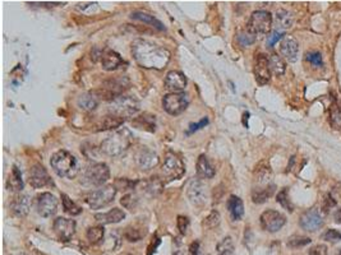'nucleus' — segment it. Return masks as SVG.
<instances>
[{
  "label": "nucleus",
  "mask_w": 341,
  "mask_h": 255,
  "mask_svg": "<svg viewBox=\"0 0 341 255\" xmlns=\"http://www.w3.org/2000/svg\"><path fill=\"white\" fill-rule=\"evenodd\" d=\"M132 55L141 66L147 69H162L170 62V51L151 41L138 38L132 44Z\"/></svg>",
  "instance_id": "1"
},
{
  "label": "nucleus",
  "mask_w": 341,
  "mask_h": 255,
  "mask_svg": "<svg viewBox=\"0 0 341 255\" xmlns=\"http://www.w3.org/2000/svg\"><path fill=\"white\" fill-rule=\"evenodd\" d=\"M133 133L127 128H122V129L113 132L105 140H103V143L100 146V150L106 156L118 157L127 152L133 144Z\"/></svg>",
  "instance_id": "2"
},
{
  "label": "nucleus",
  "mask_w": 341,
  "mask_h": 255,
  "mask_svg": "<svg viewBox=\"0 0 341 255\" xmlns=\"http://www.w3.org/2000/svg\"><path fill=\"white\" fill-rule=\"evenodd\" d=\"M50 164L54 172L60 178H73L78 174V161L77 158L69 153L68 150H58L52 156Z\"/></svg>",
  "instance_id": "3"
},
{
  "label": "nucleus",
  "mask_w": 341,
  "mask_h": 255,
  "mask_svg": "<svg viewBox=\"0 0 341 255\" xmlns=\"http://www.w3.org/2000/svg\"><path fill=\"white\" fill-rule=\"evenodd\" d=\"M108 108L111 115H115V116L125 119V118L134 116L140 111L141 105L140 102L137 101L134 97L120 94V96L109 101Z\"/></svg>",
  "instance_id": "4"
},
{
  "label": "nucleus",
  "mask_w": 341,
  "mask_h": 255,
  "mask_svg": "<svg viewBox=\"0 0 341 255\" xmlns=\"http://www.w3.org/2000/svg\"><path fill=\"white\" fill-rule=\"evenodd\" d=\"M273 18L270 12L256 10L252 13L247 23V31L253 36H263L267 34L272 28Z\"/></svg>",
  "instance_id": "5"
},
{
  "label": "nucleus",
  "mask_w": 341,
  "mask_h": 255,
  "mask_svg": "<svg viewBox=\"0 0 341 255\" xmlns=\"http://www.w3.org/2000/svg\"><path fill=\"white\" fill-rule=\"evenodd\" d=\"M117 188L115 185H104L99 189L94 190L86 196V203L92 208V210H100L114 202L117 196Z\"/></svg>",
  "instance_id": "6"
},
{
  "label": "nucleus",
  "mask_w": 341,
  "mask_h": 255,
  "mask_svg": "<svg viewBox=\"0 0 341 255\" xmlns=\"http://www.w3.org/2000/svg\"><path fill=\"white\" fill-rule=\"evenodd\" d=\"M110 178V170L108 164L101 162H95L87 166L83 174V182L90 186H104Z\"/></svg>",
  "instance_id": "7"
},
{
  "label": "nucleus",
  "mask_w": 341,
  "mask_h": 255,
  "mask_svg": "<svg viewBox=\"0 0 341 255\" xmlns=\"http://www.w3.org/2000/svg\"><path fill=\"white\" fill-rule=\"evenodd\" d=\"M189 105V96L184 92H178V94H169L162 98V108L168 114L175 116L180 115L187 110Z\"/></svg>",
  "instance_id": "8"
},
{
  "label": "nucleus",
  "mask_w": 341,
  "mask_h": 255,
  "mask_svg": "<svg viewBox=\"0 0 341 255\" xmlns=\"http://www.w3.org/2000/svg\"><path fill=\"white\" fill-rule=\"evenodd\" d=\"M161 171L168 180H178L185 172L184 162L175 153H168L162 164Z\"/></svg>",
  "instance_id": "9"
},
{
  "label": "nucleus",
  "mask_w": 341,
  "mask_h": 255,
  "mask_svg": "<svg viewBox=\"0 0 341 255\" xmlns=\"http://www.w3.org/2000/svg\"><path fill=\"white\" fill-rule=\"evenodd\" d=\"M36 210L44 218H49L54 216L58 210L57 196L48 192L39 194L36 196Z\"/></svg>",
  "instance_id": "10"
},
{
  "label": "nucleus",
  "mask_w": 341,
  "mask_h": 255,
  "mask_svg": "<svg viewBox=\"0 0 341 255\" xmlns=\"http://www.w3.org/2000/svg\"><path fill=\"white\" fill-rule=\"evenodd\" d=\"M261 226L267 232H277L286 224L285 216L277 210H267L261 214Z\"/></svg>",
  "instance_id": "11"
},
{
  "label": "nucleus",
  "mask_w": 341,
  "mask_h": 255,
  "mask_svg": "<svg viewBox=\"0 0 341 255\" xmlns=\"http://www.w3.org/2000/svg\"><path fill=\"white\" fill-rule=\"evenodd\" d=\"M29 182H30V185H31L34 189H40V188H45V186H50V185H53L52 178H50L49 172L46 171V168L40 164H34V166L30 168Z\"/></svg>",
  "instance_id": "12"
},
{
  "label": "nucleus",
  "mask_w": 341,
  "mask_h": 255,
  "mask_svg": "<svg viewBox=\"0 0 341 255\" xmlns=\"http://www.w3.org/2000/svg\"><path fill=\"white\" fill-rule=\"evenodd\" d=\"M187 196L189 202L194 206H202L207 200V186L203 184L201 178H193L191 180L187 189Z\"/></svg>",
  "instance_id": "13"
},
{
  "label": "nucleus",
  "mask_w": 341,
  "mask_h": 255,
  "mask_svg": "<svg viewBox=\"0 0 341 255\" xmlns=\"http://www.w3.org/2000/svg\"><path fill=\"white\" fill-rule=\"evenodd\" d=\"M134 161L141 170L148 171L151 168H156L157 164H159V156L150 148L142 147L134 154Z\"/></svg>",
  "instance_id": "14"
},
{
  "label": "nucleus",
  "mask_w": 341,
  "mask_h": 255,
  "mask_svg": "<svg viewBox=\"0 0 341 255\" xmlns=\"http://www.w3.org/2000/svg\"><path fill=\"white\" fill-rule=\"evenodd\" d=\"M299 224L305 231L314 232V231H317V230H319L323 226V218H322L321 213L318 212L317 208H312V210H305L301 214L300 220H299Z\"/></svg>",
  "instance_id": "15"
},
{
  "label": "nucleus",
  "mask_w": 341,
  "mask_h": 255,
  "mask_svg": "<svg viewBox=\"0 0 341 255\" xmlns=\"http://www.w3.org/2000/svg\"><path fill=\"white\" fill-rule=\"evenodd\" d=\"M254 76L258 84L263 86L270 82L271 80V69L268 58L264 54H258L254 62Z\"/></svg>",
  "instance_id": "16"
},
{
  "label": "nucleus",
  "mask_w": 341,
  "mask_h": 255,
  "mask_svg": "<svg viewBox=\"0 0 341 255\" xmlns=\"http://www.w3.org/2000/svg\"><path fill=\"white\" fill-rule=\"evenodd\" d=\"M54 231L60 240L69 241L76 232V221L59 217L54 221Z\"/></svg>",
  "instance_id": "17"
},
{
  "label": "nucleus",
  "mask_w": 341,
  "mask_h": 255,
  "mask_svg": "<svg viewBox=\"0 0 341 255\" xmlns=\"http://www.w3.org/2000/svg\"><path fill=\"white\" fill-rule=\"evenodd\" d=\"M188 84L187 76L184 73L178 70H171L166 74L165 78V88L171 94H178V92H183Z\"/></svg>",
  "instance_id": "18"
},
{
  "label": "nucleus",
  "mask_w": 341,
  "mask_h": 255,
  "mask_svg": "<svg viewBox=\"0 0 341 255\" xmlns=\"http://www.w3.org/2000/svg\"><path fill=\"white\" fill-rule=\"evenodd\" d=\"M280 52L289 62H295L299 55V44L294 37L285 36L280 42Z\"/></svg>",
  "instance_id": "19"
},
{
  "label": "nucleus",
  "mask_w": 341,
  "mask_h": 255,
  "mask_svg": "<svg viewBox=\"0 0 341 255\" xmlns=\"http://www.w3.org/2000/svg\"><path fill=\"white\" fill-rule=\"evenodd\" d=\"M100 62H101V66H103L104 70L113 72L117 70L118 68L125 64L123 58L118 54L117 51L111 50V48H105L103 50V54L100 58Z\"/></svg>",
  "instance_id": "20"
},
{
  "label": "nucleus",
  "mask_w": 341,
  "mask_h": 255,
  "mask_svg": "<svg viewBox=\"0 0 341 255\" xmlns=\"http://www.w3.org/2000/svg\"><path fill=\"white\" fill-rule=\"evenodd\" d=\"M32 200L27 194L18 193L11 202V210L17 217H26L31 210Z\"/></svg>",
  "instance_id": "21"
},
{
  "label": "nucleus",
  "mask_w": 341,
  "mask_h": 255,
  "mask_svg": "<svg viewBox=\"0 0 341 255\" xmlns=\"http://www.w3.org/2000/svg\"><path fill=\"white\" fill-rule=\"evenodd\" d=\"M254 182L261 186H267L270 185L271 178H272V168L267 161H261L254 168Z\"/></svg>",
  "instance_id": "22"
},
{
  "label": "nucleus",
  "mask_w": 341,
  "mask_h": 255,
  "mask_svg": "<svg viewBox=\"0 0 341 255\" xmlns=\"http://www.w3.org/2000/svg\"><path fill=\"white\" fill-rule=\"evenodd\" d=\"M227 212L230 214L233 221H240L244 216V204H243L242 199L236 196H230V198L227 199L226 203Z\"/></svg>",
  "instance_id": "23"
},
{
  "label": "nucleus",
  "mask_w": 341,
  "mask_h": 255,
  "mask_svg": "<svg viewBox=\"0 0 341 255\" xmlns=\"http://www.w3.org/2000/svg\"><path fill=\"white\" fill-rule=\"evenodd\" d=\"M196 168L198 178H212L215 174H216V170H215V168H213L206 154H201L198 157Z\"/></svg>",
  "instance_id": "24"
},
{
  "label": "nucleus",
  "mask_w": 341,
  "mask_h": 255,
  "mask_svg": "<svg viewBox=\"0 0 341 255\" xmlns=\"http://www.w3.org/2000/svg\"><path fill=\"white\" fill-rule=\"evenodd\" d=\"M95 218L97 222L103 224H118V222L125 218V212L119 210V208H113L106 213H97V214H95Z\"/></svg>",
  "instance_id": "25"
},
{
  "label": "nucleus",
  "mask_w": 341,
  "mask_h": 255,
  "mask_svg": "<svg viewBox=\"0 0 341 255\" xmlns=\"http://www.w3.org/2000/svg\"><path fill=\"white\" fill-rule=\"evenodd\" d=\"M293 16L291 13L285 9H280V10L276 12L275 20H273V23H275V31L279 32H284L286 30H289L291 26H293Z\"/></svg>",
  "instance_id": "26"
},
{
  "label": "nucleus",
  "mask_w": 341,
  "mask_h": 255,
  "mask_svg": "<svg viewBox=\"0 0 341 255\" xmlns=\"http://www.w3.org/2000/svg\"><path fill=\"white\" fill-rule=\"evenodd\" d=\"M100 101L101 98L96 94V91L86 92V94H81L78 98V106L85 111H94L99 106Z\"/></svg>",
  "instance_id": "27"
},
{
  "label": "nucleus",
  "mask_w": 341,
  "mask_h": 255,
  "mask_svg": "<svg viewBox=\"0 0 341 255\" xmlns=\"http://www.w3.org/2000/svg\"><path fill=\"white\" fill-rule=\"evenodd\" d=\"M7 188L8 190L13 192V193H20L23 189V178L22 174H21L20 168L17 166H13L12 168L11 174H9V178L7 180Z\"/></svg>",
  "instance_id": "28"
},
{
  "label": "nucleus",
  "mask_w": 341,
  "mask_h": 255,
  "mask_svg": "<svg viewBox=\"0 0 341 255\" xmlns=\"http://www.w3.org/2000/svg\"><path fill=\"white\" fill-rule=\"evenodd\" d=\"M275 189L276 186L273 184L267 185V186L254 188L253 192H252V200L257 204L264 203L270 196H272V194L275 193Z\"/></svg>",
  "instance_id": "29"
},
{
  "label": "nucleus",
  "mask_w": 341,
  "mask_h": 255,
  "mask_svg": "<svg viewBox=\"0 0 341 255\" xmlns=\"http://www.w3.org/2000/svg\"><path fill=\"white\" fill-rule=\"evenodd\" d=\"M131 18L132 20H141V22L143 23H147V24L152 26V27H155V28L159 30V31H165V26L162 24L157 18H155L154 16L147 14V13H143V12H133L131 14Z\"/></svg>",
  "instance_id": "30"
},
{
  "label": "nucleus",
  "mask_w": 341,
  "mask_h": 255,
  "mask_svg": "<svg viewBox=\"0 0 341 255\" xmlns=\"http://www.w3.org/2000/svg\"><path fill=\"white\" fill-rule=\"evenodd\" d=\"M268 62H270L271 73L277 76H284L285 70H286V62H285L284 58L277 54H272L268 56Z\"/></svg>",
  "instance_id": "31"
},
{
  "label": "nucleus",
  "mask_w": 341,
  "mask_h": 255,
  "mask_svg": "<svg viewBox=\"0 0 341 255\" xmlns=\"http://www.w3.org/2000/svg\"><path fill=\"white\" fill-rule=\"evenodd\" d=\"M133 125L138 128V129H143V130H147V132L156 130L155 116L148 115V114H145V115H141V116L136 118V119L133 120Z\"/></svg>",
  "instance_id": "32"
},
{
  "label": "nucleus",
  "mask_w": 341,
  "mask_h": 255,
  "mask_svg": "<svg viewBox=\"0 0 341 255\" xmlns=\"http://www.w3.org/2000/svg\"><path fill=\"white\" fill-rule=\"evenodd\" d=\"M328 122L335 129L341 128V108L338 106L336 98L332 100V104H331L330 110H328Z\"/></svg>",
  "instance_id": "33"
},
{
  "label": "nucleus",
  "mask_w": 341,
  "mask_h": 255,
  "mask_svg": "<svg viewBox=\"0 0 341 255\" xmlns=\"http://www.w3.org/2000/svg\"><path fill=\"white\" fill-rule=\"evenodd\" d=\"M62 203H63V210L69 216H78L82 213V208L78 206V204L74 203L71 198H69L67 194H62Z\"/></svg>",
  "instance_id": "34"
},
{
  "label": "nucleus",
  "mask_w": 341,
  "mask_h": 255,
  "mask_svg": "<svg viewBox=\"0 0 341 255\" xmlns=\"http://www.w3.org/2000/svg\"><path fill=\"white\" fill-rule=\"evenodd\" d=\"M217 255H235V246L230 236L224 238L217 244Z\"/></svg>",
  "instance_id": "35"
},
{
  "label": "nucleus",
  "mask_w": 341,
  "mask_h": 255,
  "mask_svg": "<svg viewBox=\"0 0 341 255\" xmlns=\"http://www.w3.org/2000/svg\"><path fill=\"white\" fill-rule=\"evenodd\" d=\"M104 235H105V230L104 226H94L90 227L87 230V238L91 244L97 245L104 240Z\"/></svg>",
  "instance_id": "36"
},
{
  "label": "nucleus",
  "mask_w": 341,
  "mask_h": 255,
  "mask_svg": "<svg viewBox=\"0 0 341 255\" xmlns=\"http://www.w3.org/2000/svg\"><path fill=\"white\" fill-rule=\"evenodd\" d=\"M124 122V119L122 118H118L115 115H109L105 119L103 120V122L100 124V130H108V129H115V128H119L120 125Z\"/></svg>",
  "instance_id": "37"
},
{
  "label": "nucleus",
  "mask_w": 341,
  "mask_h": 255,
  "mask_svg": "<svg viewBox=\"0 0 341 255\" xmlns=\"http://www.w3.org/2000/svg\"><path fill=\"white\" fill-rule=\"evenodd\" d=\"M310 238L307 236L301 235H293L287 238V246L291 248V249H298V248L307 246L308 244H310Z\"/></svg>",
  "instance_id": "38"
},
{
  "label": "nucleus",
  "mask_w": 341,
  "mask_h": 255,
  "mask_svg": "<svg viewBox=\"0 0 341 255\" xmlns=\"http://www.w3.org/2000/svg\"><path fill=\"white\" fill-rule=\"evenodd\" d=\"M276 200H277V203H279L281 207H284L285 210H287L289 212H293L294 210V206L291 204V202H290V198H289V192H287V188H284L281 192H279V194L276 196Z\"/></svg>",
  "instance_id": "39"
},
{
  "label": "nucleus",
  "mask_w": 341,
  "mask_h": 255,
  "mask_svg": "<svg viewBox=\"0 0 341 255\" xmlns=\"http://www.w3.org/2000/svg\"><path fill=\"white\" fill-rule=\"evenodd\" d=\"M236 40H238V42L242 46H249V45H252V44L256 41V36H253L252 34H249V32L245 30V31H242V32H239L238 34V36H236Z\"/></svg>",
  "instance_id": "40"
},
{
  "label": "nucleus",
  "mask_w": 341,
  "mask_h": 255,
  "mask_svg": "<svg viewBox=\"0 0 341 255\" xmlns=\"http://www.w3.org/2000/svg\"><path fill=\"white\" fill-rule=\"evenodd\" d=\"M220 224V213L217 210H212L203 221V227L206 228H213Z\"/></svg>",
  "instance_id": "41"
},
{
  "label": "nucleus",
  "mask_w": 341,
  "mask_h": 255,
  "mask_svg": "<svg viewBox=\"0 0 341 255\" xmlns=\"http://www.w3.org/2000/svg\"><path fill=\"white\" fill-rule=\"evenodd\" d=\"M305 59H307L308 62H309L310 64L314 66V68H319V66H323V62H322V55H321V52H318V51H309V52H307Z\"/></svg>",
  "instance_id": "42"
},
{
  "label": "nucleus",
  "mask_w": 341,
  "mask_h": 255,
  "mask_svg": "<svg viewBox=\"0 0 341 255\" xmlns=\"http://www.w3.org/2000/svg\"><path fill=\"white\" fill-rule=\"evenodd\" d=\"M146 235V231H140L138 228H128L125 231L124 236L125 238H128V241H140L143 236Z\"/></svg>",
  "instance_id": "43"
},
{
  "label": "nucleus",
  "mask_w": 341,
  "mask_h": 255,
  "mask_svg": "<svg viewBox=\"0 0 341 255\" xmlns=\"http://www.w3.org/2000/svg\"><path fill=\"white\" fill-rule=\"evenodd\" d=\"M336 204H337V200L331 196V193L326 194L323 198V202H322V210H323L324 213H327L330 210H332Z\"/></svg>",
  "instance_id": "44"
},
{
  "label": "nucleus",
  "mask_w": 341,
  "mask_h": 255,
  "mask_svg": "<svg viewBox=\"0 0 341 255\" xmlns=\"http://www.w3.org/2000/svg\"><path fill=\"white\" fill-rule=\"evenodd\" d=\"M322 238L326 241H331V242H335V241L341 240V232H338L337 230H327L326 232L322 235Z\"/></svg>",
  "instance_id": "45"
},
{
  "label": "nucleus",
  "mask_w": 341,
  "mask_h": 255,
  "mask_svg": "<svg viewBox=\"0 0 341 255\" xmlns=\"http://www.w3.org/2000/svg\"><path fill=\"white\" fill-rule=\"evenodd\" d=\"M137 202H138V199H137L133 194H127L125 196H123L120 203H122L127 210H133V208L136 207Z\"/></svg>",
  "instance_id": "46"
},
{
  "label": "nucleus",
  "mask_w": 341,
  "mask_h": 255,
  "mask_svg": "<svg viewBox=\"0 0 341 255\" xmlns=\"http://www.w3.org/2000/svg\"><path fill=\"white\" fill-rule=\"evenodd\" d=\"M176 224H178V228H179L180 234H182V235H185L188 228H189V220H188V217H184V216H178Z\"/></svg>",
  "instance_id": "47"
},
{
  "label": "nucleus",
  "mask_w": 341,
  "mask_h": 255,
  "mask_svg": "<svg viewBox=\"0 0 341 255\" xmlns=\"http://www.w3.org/2000/svg\"><path fill=\"white\" fill-rule=\"evenodd\" d=\"M284 37H285L284 32H279V31L271 32V34H268V37H267V45L270 46V48H272V46L275 45V44L277 42V41L282 40Z\"/></svg>",
  "instance_id": "48"
},
{
  "label": "nucleus",
  "mask_w": 341,
  "mask_h": 255,
  "mask_svg": "<svg viewBox=\"0 0 341 255\" xmlns=\"http://www.w3.org/2000/svg\"><path fill=\"white\" fill-rule=\"evenodd\" d=\"M207 124H208V119H207V118H203V119H202L199 122H196V124H191V125H189V129H188L187 134L194 133V132L199 130L201 128H205Z\"/></svg>",
  "instance_id": "49"
},
{
  "label": "nucleus",
  "mask_w": 341,
  "mask_h": 255,
  "mask_svg": "<svg viewBox=\"0 0 341 255\" xmlns=\"http://www.w3.org/2000/svg\"><path fill=\"white\" fill-rule=\"evenodd\" d=\"M309 255H327L326 245H317L309 250Z\"/></svg>",
  "instance_id": "50"
},
{
  "label": "nucleus",
  "mask_w": 341,
  "mask_h": 255,
  "mask_svg": "<svg viewBox=\"0 0 341 255\" xmlns=\"http://www.w3.org/2000/svg\"><path fill=\"white\" fill-rule=\"evenodd\" d=\"M160 238H155V244H154V241L151 242V245L148 246V252H147V255H152V252H156V249H157V246L160 245Z\"/></svg>",
  "instance_id": "51"
},
{
  "label": "nucleus",
  "mask_w": 341,
  "mask_h": 255,
  "mask_svg": "<svg viewBox=\"0 0 341 255\" xmlns=\"http://www.w3.org/2000/svg\"><path fill=\"white\" fill-rule=\"evenodd\" d=\"M331 196H332L336 200H337L338 198H340V200H341V184H336L335 186L332 188Z\"/></svg>",
  "instance_id": "52"
},
{
  "label": "nucleus",
  "mask_w": 341,
  "mask_h": 255,
  "mask_svg": "<svg viewBox=\"0 0 341 255\" xmlns=\"http://www.w3.org/2000/svg\"><path fill=\"white\" fill-rule=\"evenodd\" d=\"M189 254H191V255H201V254H199V242H198V241H196V242H193V244L191 245V248H189Z\"/></svg>",
  "instance_id": "53"
},
{
  "label": "nucleus",
  "mask_w": 341,
  "mask_h": 255,
  "mask_svg": "<svg viewBox=\"0 0 341 255\" xmlns=\"http://www.w3.org/2000/svg\"><path fill=\"white\" fill-rule=\"evenodd\" d=\"M335 221L337 222V224H341V208H340V210H336V213H335Z\"/></svg>",
  "instance_id": "54"
},
{
  "label": "nucleus",
  "mask_w": 341,
  "mask_h": 255,
  "mask_svg": "<svg viewBox=\"0 0 341 255\" xmlns=\"http://www.w3.org/2000/svg\"><path fill=\"white\" fill-rule=\"evenodd\" d=\"M337 255H341V249H340V252H338V254Z\"/></svg>",
  "instance_id": "55"
}]
</instances>
